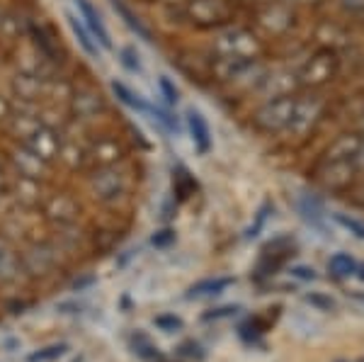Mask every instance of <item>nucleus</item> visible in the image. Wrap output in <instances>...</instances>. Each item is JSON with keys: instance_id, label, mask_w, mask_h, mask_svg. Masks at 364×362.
Returning <instances> with one entry per match:
<instances>
[{"instance_id": "obj_1", "label": "nucleus", "mask_w": 364, "mask_h": 362, "mask_svg": "<svg viewBox=\"0 0 364 362\" xmlns=\"http://www.w3.org/2000/svg\"><path fill=\"white\" fill-rule=\"evenodd\" d=\"M211 51H214V58H260L265 44L252 29L228 25L216 29Z\"/></svg>"}, {"instance_id": "obj_2", "label": "nucleus", "mask_w": 364, "mask_h": 362, "mask_svg": "<svg viewBox=\"0 0 364 362\" xmlns=\"http://www.w3.org/2000/svg\"><path fill=\"white\" fill-rule=\"evenodd\" d=\"M338 68H340V58L336 49L321 46V49L311 51L294 68L299 90H318V87L328 85L338 75Z\"/></svg>"}, {"instance_id": "obj_3", "label": "nucleus", "mask_w": 364, "mask_h": 362, "mask_svg": "<svg viewBox=\"0 0 364 362\" xmlns=\"http://www.w3.org/2000/svg\"><path fill=\"white\" fill-rule=\"evenodd\" d=\"M182 15L199 29H221L233 25L236 5L233 0H187L182 3Z\"/></svg>"}, {"instance_id": "obj_4", "label": "nucleus", "mask_w": 364, "mask_h": 362, "mask_svg": "<svg viewBox=\"0 0 364 362\" xmlns=\"http://www.w3.org/2000/svg\"><path fill=\"white\" fill-rule=\"evenodd\" d=\"M326 110H328V102L323 100L316 90L306 92V95H296L289 127H287L284 134L291 139H304L306 134H311L321 124L323 117H326Z\"/></svg>"}, {"instance_id": "obj_5", "label": "nucleus", "mask_w": 364, "mask_h": 362, "mask_svg": "<svg viewBox=\"0 0 364 362\" xmlns=\"http://www.w3.org/2000/svg\"><path fill=\"white\" fill-rule=\"evenodd\" d=\"M296 95H279L267 97L260 107L252 112V127L262 134H284L291 119Z\"/></svg>"}, {"instance_id": "obj_6", "label": "nucleus", "mask_w": 364, "mask_h": 362, "mask_svg": "<svg viewBox=\"0 0 364 362\" xmlns=\"http://www.w3.org/2000/svg\"><path fill=\"white\" fill-rule=\"evenodd\" d=\"M255 25L267 34V37H284L291 27L296 25V13L284 0H267L257 8Z\"/></svg>"}, {"instance_id": "obj_7", "label": "nucleus", "mask_w": 364, "mask_h": 362, "mask_svg": "<svg viewBox=\"0 0 364 362\" xmlns=\"http://www.w3.org/2000/svg\"><path fill=\"white\" fill-rule=\"evenodd\" d=\"M360 173L357 163H318L316 168V183L326 192H345L352 185L355 175Z\"/></svg>"}, {"instance_id": "obj_8", "label": "nucleus", "mask_w": 364, "mask_h": 362, "mask_svg": "<svg viewBox=\"0 0 364 362\" xmlns=\"http://www.w3.org/2000/svg\"><path fill=\"white\" fill-rule=\"evenodd\" d=\"M362 146H364L362 132H357V129L345 132L326 146V151H323V156H321V163H357V159H360V154H362Z\"/></svg>"}, {"instance_id": "obj_9", "label": "nucleus", "mask_w": 364, "mask_h": 362, "mask_svg": "<svg viewBox=\"0 0 364 362\" xmlns=\"http://www.w3.org/2000/svg\"><path fill=\"white\" fill-rule=\"evenodd\" d=\"M25 146L29 151H34L42 161L49 163V161H54L58 156V151H61V134L56 129H51V127L42 124L39 129H34L32 137L25 139Z\"/></svg>"}, {"instance_id": "obj_10", "label": "nucleus", "mask_w": 364, "mask_h": 362, "mask_svg": "<svg viewBox=\"0 0 364 362\" xmlns=\"http://www.w3.org/2000/svg\"><path fill=\"white\" fill-rule=\"evenodd\" d=\"M75 8H78V17L83 20V25L87 27V32L92 34V39L102 46L105 51H112V39H109V32L107 27H105L102 17L95 10V5L90 3V0H73Z\"/></svg>"}, {"instance_id": "obj_11", "label": "nucleus", "mask_w": 364, "mask_h": 362, "mask_svg": "<svg viewBox=\"0 0 364 362\" xmlns=\"http://www.w3.org/2000/svg\"><path fill=\"white\" fill-rule=\"evenodd\" d=\"M95 192L102 200L122 195L124 192V175L117 171L114 166H105L95 178Z\"/></svg>"}, {"instance_id": "obj_12", "label": "nucleus", "mask_w": 364, "mask_h": 362, "mask_svg": "<svg viewBox=\"0 0 364 362\" xmlns=\"http://www.w3.org/2000/svg\"><path fill=\"white\" fill-rule=\"evenodd\" d=\"M187 129L192 134V142L199 149V154H209L211 149V132H209V124L207 119L202 117L199 110H187Z\"/></svg>"}, {"instance_id": "obj_13", "label": "nucleus", "mask_w": 364, "mask_h": 362, "mask_svg": "<svg viewBox=\"0 0 364 362\" xmlns=\"http://www.w3.org/2000/svg\"><path fill=\"white\" fill-rule=\"evenodd\" d=\"M13 161H15V166L20 168V175L22 178H39L44 171V166H46V161L39 159L34 151H29L25 144H22V149H17L15 151V156H13Z\"/></svg>"}, {"instance_id": "obj_14", "label": "nucleus", "mask_w": 364, "mask_h": 362, "mask_svg": "<svg viewBox=\"0 0 364 362\" xmlns=\"http://www.w3.org/2000/svg\"><path fill=\"white\" fill-rule=\"evenodd\" d=\"M66 20H68V27H70V32H73V37L78 39L80 49H83L90 58H100V44L92 39V34L87 32L83 20H80L78 15H73V13H66Z\"/></svg>"}, {"instance_id": "obj_15", "label": "nucleus", "mask_w": 364, "mask_h": 362, "mask_svg": "<svg viewBox=\"0 0 364 362\" xmlns=\"http://www.w3.org/2000/svg\"><path fill=\"white\" fill-rule=\"evenodd\" d=\"M102 95L92 90H83V92H75L73 95V110L80 119H90V117H97V112L102 110Z\"/></svg>"}, {"instance_id": "obj_16", "label": "nucleus", "mask_w": 364, "mask_h": 362, "mask_svg": "<svg viewBox=\"0 0 364 362\" xmlns=\"http://www.w3.org/2000/svg\"><path fill=\"white\" fill-rule=\"evenodd\" d=\"M112 8H114V13L124 20V25L132 29L134 34H136V37H141L144 42H151V32L144 27V22H141L139 17L132 13V10H129V5H124L122 0H112Z\"/></svg>"}, {"instance_id": "obj_17", "label": "nucleus", "mask_w": 364, "mask_h": 362, "mask_svg": "<svg viewBox=\"0 0 364 362\" xmlns=\"http://www.w3.org/2000/svg\"><path fill=\"white\" fill-rule=\"evenodd\" d=\"M112 92L117 95V100L119 102H124L127 107H132V110H136V112H141V115H149V110H151V105L144 100L141 95H134L132 90L124 85V83H112Z\"/></svg>"}, {"instance_id": "obj_18", "label": "nucleus", "mask_w": 364, "mask_h": 362, "mask_svg": "<svg viewBox=\"0 0 364 362\" xmlns=\"http://www.w3.org/2000/svg\"><path fill=\"white\" fill-rule=\"evenodd\" d=\"M233 284V277H216V280H202V282L192 284L190 297H209V294H219L226 287Z\"/></svg>"}, {"instance_id": "obj_19", "label": "nucleus", "mask_w": 364, "mask_h": 362, "mask_svg": "<svg viewBox=\"0 0 364 362\" xmlns=\"http://www.w3.org/2000/svg\"><path fill=\"white\" fill-rule=\"evenodd\" d=\"M95 161L100 163V166H114L117 161L122 159V149L119 144L114 142V139H102V142H97V149H95Z\"/></svg>"}, {"instance_id": "obj_20", "label": "nucleus", "mask_w": 364, "mask_h": 362, "mask_svg": "<svg viewBox=\"0 0 364 362\" xmlns=\"http://www.w3.org/2000/svg\"><path fill=\"white\" fill-rule=\"evenodd\" d=\"M328 267H331V272L336 277H350L357 272V262L348 253H336L331 258V262H328Z\"/></svg>"}, {"instance_id": "obj_21", "label": "nucleus", "mask_w": 364, "mask_h": 362, "mask_svg": "<svg viewBox=\"0 0 364 362\" xmlns=\"http://www.w3.org/2000/svg\"><path fill=\"white\" fill-rule=\"evenodd\" d=\"M117 56H119V63L127 68L129 73H144V66H141V58H139L136 51L132 49V46H122L119 54H117Z\"/></svg>"}, {"instance_id": "obj_22", "label": "nucleus", "mask_w": 364, "mask_h": 362, "mask_svg": "<svg viewBox=\"0 0 364 362\" xmlns=\"http://www.w3.org/2000/svg\"><path fill=\"white\" fill-rule=\"evenodd\" d=\"M333 219H336V224L343 226L345 231H350L352 236H357L364 241V221L355 219V217H348V214H343V212H336L333 214Z\"/></svg>"}, {"instance_id": "obj_23", "label": "nucleus", "mask_w": 364, "mask_h": 362, "mask_svg": "<svg viewBox=\"0 0 364 362\" xmlns=\"http://www.w3.org/2000/svg\"><path fill=\"white\" fill-rule=\"evenodd\" d=\"M149 115H154V119L158 122V124H163L168 132H180V122L178 117H173V112H168V110L158 107V105H151Z\"/></svg>"}, {"instance_id": "obj_24", "label": "nucleus", "mask_w": 364, "mask_h": 362, "mask_svg": "<svg viewBox=\"0 0 364 362\" xmlns=\"http://www.w3.org/2000/svg\"><path fill=\"white\" fill-rule=\"evenodd\" d=\"M299 209H301L304 219H306L311 226H316V229H323V214H321V207H318V204H316L314 200H301V204H299Z\"/></svg>"}, {"instance_id": "obj_25", "label": "nucleus", "mask_w": 364, "mask_h": 362, "mask_svg": "<svg viewBox=\"0 0 364 362\" xmlns=\"http://www.w3.org/2000/svg\"><path fill=\"white\" fill-rule=\"evenodd\" d=\"M158 87H161V92L166 95V100H168L170 105H178V100H180V90L175 87V83L168 78V75H161V78H158Z\"/></svg>"}, {"instance_id": "obj_26", "label": "nucleus", "mask_w": 364, "mask_h": 362, "mask_svg": "<svg viewBox=\"0 0 364 362\" xmlns=\"http://www.w3.org/2000/svg\"><path fill=\"white\" fill-rule=\"evenodd\" d=\"M340 10L350 17H364V0H338Z\"/></svg>"}, {"instance_id": "obj_27", "label": "nucleus", "mask_w": 364, "mask_h": 362, "mask_svg": "<svg viewBox=\"0 0 364 362\" xmlns=\"http://www.w3.org/2000/svg\"><path fill=\"white\" fill-rule=\"evenodd\" d=\"M15 267V258H13V253H10L8 248L0 243V272H10Z\"/></svg>"}, {"instance_id": "obj_28", "label": "nucleus", "mask_w": 364, "mask_h": 362, "mask_svg": "<svg viewBox=\"0 0 364 362\" xmlns=\"http://www.w3.org/2000/svg\"><path fill=\"white\" fill-rule=\"evenodd\" d=\"M267 212H269V204H265V207L257 212V221H255V226H250L248 236H255V233L262 229V224H265V219H267Z\"/></svg>"}, {"instance_id": "obj_29", "label": "nucleus", "mask_w": 364, "mask_h": 362, "mask_svg": "<svg viewBox=\"0 0 364 362\" xmlns=\"http://www.w3.org/2000/svg\"><path fill=\"white\" fill-rule=\"evenodd\" d=\"M291 275L299 277V280H316V270L314 267H304V265H299L291 270Z\"/></svg>"}, {"instance_id": "obj_30", "label": "nucleus", "mask_w": 364, "mask_h": 362, "mask_svg": "<svg viewBox=\"0 0 364 362\" xmlns=\"http://www.w3.org/2000/svg\"><path fill=\"white\" fill-rule=\"evenodd\" d=\"M63 353V346H56V348H49V353H42V355H34L32 362H42V360H51V358H58Z\"/></svg>"}, {"instance_id": "obj_31", "label": "nucleus", "mask_w": 364, "mask_h": 362, "mask_svg": "<svg viewBox=\"0 0 364 362\" xmlns=\"http://www.w3.org/2000/svg\"><path fill=\"white\" fill-rule=\"evenodd\" d=\"M175 238L173 231H161V236H154V243L156 246H166V243H170Z\"/></svg>"}, {"instance_id": "obj_32", "label": "nucleus", "mask_w": 364, "mask_h": 362, "mask_svg": "<svg viewBox=\"0 0 364 362\" xmlns=\"http://www.w3.org/2000/svg\"><path fill=\"white\" fill-rule=\"evenodd\" d=\"M10 115H13V110H10L8 100H5V97L0 95V119H10Z\"/></svg>"}, {"instance_id": "obj_33", "label": "nucleus", "mask_w": 364, "mask_h": 362, "mask_svg": "<svg viewBox=\"0 0 364 362\" xmlns=\"http://www.w3.org/2000/svg\"><path fill=\"white\" fill-rule=\"evenodd\" d=\"M284 3H289L291 8H296V5H316L318 0H284Z\"/></svg>"}, {"instance_id": "obj_34", "label": "nucleus", "mask_w": 364, "mask_h": 362, "mask_svg": "<svg viewBox=\"0 0 364 362\" xmlns=\"http://www.w3.org/2000/svg\"><path fill=\"white\" fill-rule=\"evenodd\" d=\"M158 324H163V326H175V329H178L180 321H178V319H161V321H158Z\"/></svg>"}, {"instance_id": "obj_35", "label": "nucleus", "mask_w": 364, "mask_h": 362, "mask_svg": "<svg viewBox=\"0 0 364 362\" xmlns=\"http://www.w3.org/2000/svg\"><path fill=\"white\" fill-rule=\"evenodd\" d=\"M355 129L364 134V112L360 115V119H357V127H355Z\"/></svg>"}, {"instance_id": "obj_36", "label": "nucleus", "mask_w": 364, "mask_h": 362, "mask_svg": "<svg viewBox=\"0 0 364 362\" xmlns=\"http://www.w3.org/2000/svg\"><path fill=\"white\" fill-rule=\"evenodd\" d=\"M357 168H360V173L364 171V146H362V154H360V159H357Z\"/></svg>"}, {"instance_id": "obj_37", "label": "nucleus", "mask_w": 364, "mask_h": 362, "mask_svg": "<svg viewBox=\"0 0 364 362\" xmlns=\"http://www.w3.org/2000/svg\"><path fill=\"white\" fill-rule=\"evenodd\" d=\"M357 270H360V280H364V265H362V267L357 265Z\"/></svg>"}, {"instance_id": "obj_38", "label": "nucleus", "mask_w": 364, "mask_h": 362, "mask_svg": "<svg viewBox=\"0 0 364 362\" xmlns=\"http://www.w3.org/2000/svg\"><path fill=\"white\" fill-rule=\"evenodd\" d=\"M166 3H180L182 5V3H187V0H166Z\"/></svg>"}, {"instance_id": "obj_39", "label": "nucleus", "mask_w": 364, "mask_h": 362, "mask_svg": "<svg viewBox=\"0 0 364 362\" xmlns=\"http://www.w3.org/2000/svg\"><path fill=\"white\" fill-rule=\"evenodd\" d=\"M3 183H5V178H3V173H0V188H3Z\"/></svg>"}, {"instance_id": "obj_40", "label": "nucleus", "mask_w": 364, "mask_h": 362, "mask_svg": "<svg viewBox=\"0 0 364 362\" xmlns=\"http://www.w3.org/2000/svg\"><path fill=\"white\" fill-rule=\"evenodd\" d=\"M360 299H362V302H364V297H360Z\"/></svg>"}]
</instances>
